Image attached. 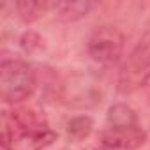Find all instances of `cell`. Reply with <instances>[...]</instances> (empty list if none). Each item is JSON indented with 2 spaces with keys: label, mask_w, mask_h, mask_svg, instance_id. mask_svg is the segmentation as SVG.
<instances>
[{
  "label": "cell",
  "mask_w": 150,
  "mask_h": 150,
  "mask_svg": "<svg viewBox=\"0 0 150 150\" xmlns=\"http://www.w3.org/2000/svg\"><path fill=\"white\" fill-rule=\"evenodd\" d=\"M57 139L42 115L32 110H14L4 127V150H44Z\"/></svg>",
  "instance_id": "1"
},
{
  "label": "cell",
  "mask_w": 150,
  "mask_h": 150,
  "mask_svg": "<svg viewBox=\"0 0 150 150\" xmlns=\"http://www.w3.org/2000/svg\"><path fill=\"white\" fill-rule=\"evenodd\" d=\"M145 139L146 134L131 106L117 103L108 110L106 127L99 136L101 150H138Z\"/></svg>",
  "instance_id": "2"
},
{
  "label": "cell",
  "mask_w": 150,
  "mask_h": 150,
  "mask_svg": "<svg viewBox=\"0 0 150 150\" xmlns=\"http://www.w3.org/2000/svg\"><path fill=\"white\" fill-rule=\"evenodd\" d=\"M35 72L32 65L18 58H4L0 64V97L7 104L28 99L35 90Z\"/></svg>",
  "instance_id": "3"
},
{
  "label": "cell",
  "mask_w": 150,
  "mask_h": 150,
  "mask_svg": "<svg viewBox=\"0 0 150 150\" xmlns=\"http://www.w3.org/2000/svg\"><path fill=\"white\" fill-rule=\"evenodd\" d=\"M124 34L115 27H99L88 39V55L101 65H113L124 53Z\"/></svg>",
  "instance_id": "4"
},
{
  "label": "cell",
  "mask_w": 150,
  "mask_h": 150,
  "mask_svg": "<svg viewBox=\"0 0 150 150\" xmlns=\"http://www.w3.org/2000/svg\"><path fill=\"white\" fill-rule=\"evenodd\" d=\"M131 67L136 72L150 69V28L145 30V34L139 37L136 48L131 53Z\"/></svg>",
  "instance_id": "5"
},
{
  "label": "cell",
  "mask_w": 150,
  "mask_h": 150,
  "mask_svg": "<svg viewBox=\"0 0 150 150\" xmlns=\"http://www.w3.org/2000/svg\"><path fill=\"white\" fill-rule=\"evenodd\" d=\"M53 7L57 9L58 20L71 23L87 16L88 11L94 7V4L92 2H62V4H53Z\"/></svg>",
  "instance_id": "6"
},
{
  "label": "cell",
  "mask_w": 150,
  "mask_h": 150,
  "mask_svg": "<svg viewBox=\"0 0 150 150\" xmlns=\"http://www.w3.org/2000/svg\"><path fill=\"white\" fill-rule=\"evenodd\" d=\"M51 7H53V4H50V2H39V0H20V2H16L18 16L25 23H32V21L39 20Z\"/></svg>",
  "instance_id": "7"
},
{
  "label": "cell",
  "mask_w": 150,
  "mask_h": 150,
  "mask_svg": "<svg viewBox=\"0 0 150 150\" xmlns=\"http://www.w3.org/2000/svg\"><path fill=\"white\" fill-rule=\"evenodd\" d=\"M92 127H94V122L90 117L87 115H80V117H74L67 122V136L74 141H81L85 139L90 132H92Z\"/></svg>",
  "instance_id": "8"
},
{
  "label": "cell",
  "mask_w": 150,
  "mask_h": 150,
  "mask_svg": "<svg viewBox=\"0 0 150 150\" xmlns=\"http://www.w3.org/2000/svg\"><path fill=\"white\" fill-rule=\"evenodd\" d=\"M139 85H141V92L145 94L146 101L150 103V72L143 76V80H141V83H139Z\"/></svg>",
  "instance_id": "9"
}]
</instances>
